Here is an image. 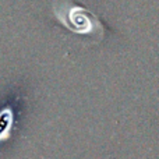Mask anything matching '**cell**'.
Masks as SVG:
<instances>
[{"label":"cell","mask_w":159,"mask_h":159,"mask_svg":"<svg viewBox=\"0 0 159 159\" xmlns=\"http://www.w3.org/2000/svg\"><path fill=\"white\" fill-rule=\"evenodd\" d=\"M55 18L69 31L78 35L93 36L99 41L103 36L105 28L99 18L89 10L70 0H56L53 3Z\"/></svg>","instance_id":"6da1fadb"}]
</instances>
